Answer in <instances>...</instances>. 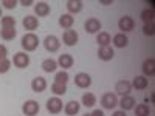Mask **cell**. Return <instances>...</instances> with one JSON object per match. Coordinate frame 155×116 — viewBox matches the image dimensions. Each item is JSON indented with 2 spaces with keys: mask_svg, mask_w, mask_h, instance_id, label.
<instances>
[{
  "mask_svg": "<svg viewBox=\"0 0 155 116\" xmlns=\"http://www.w3.org/2000/svg\"><path fill=\"white\" fill-rule=\"evenodd\" d=\"M84 3L81 0H68L67 2V9H68V14H78V12L82 11Z\"/></svg>",
  "mask_w": 155,
  "mask_h": 116,
  "instance_id": "21",
  "label": "cell"
},
{
  "mask_svg": "<svg viewBox=\"0 0 155 116\" xmlns=\"http://www.w3.org/2000/svg\"><path fill=\"white\" fill-rule=\"evenodd\" d=\"M84 28H85V31H87L88 34H96V33H99V30H101V22H99L98 19H95V17H90V19H87V22L84 23Z\"/></svg>",
  "mask_w": 155,
  "mask_h": 116,
  "instance_id": "11",
  "label": "cell"
},
{
  "mask_svg": "<svg viewBox=\"0 0 155 116\" xmlns=\"http://www.w3.org/2000/svg\"><path fill=\"white\" fill-rule=\"evenodd\" d=\"M99 3H101V5H112V0H106V2H104V0H101Z\"/></svg>",
  "mask_w": 155,
  "mask_h": 116,
  "instance_id": "40",
  "label": "cell"
},
{
  "mask_svg": "<svg viewBox=\"0 0 155 116\" xmlns=\"http://www.w3.org/2000/svg\"><path fill=\"white\" fill-rule=\"evenodd\" d=\"M62 40L67 47H73V45L78 44V40H79V34H78L74 30H65L64 34H62Z\"/></svg>",
  "mask_w": 155,
  "mask_h": 116,
  "instance_id": "7",
  "label": "cell"
},
{
  "mask_svg": "<svg viewBox=\"0 0 155 116\" xmlns=\"http://www.w3.org/2000/svg\"><path fill=\"white\" fill-rule=\"evenodd\" d=\"M73 56L71 54H61L59 59H58V67H62V68H71L73 67Z\"/></svg>",
  "mask_w": 155,
  "mask_h": 116,
  "instance_id": "22",
  "label": "cell"
},
{
  "mask_svg": "<svg viewBox=\"0 0 155 116\" xmlns=\"http://www.w3.org/2000/svg\"><path fill=\"white\" fill-rule=\"evenodd\" d=\"M112 42L116 48H126L129 45V39L124 33H118V34H115L113 39H112Z\"/></svg>",
  "mask_w": 155,
  "mask_h": 116,
  "instance_id": "19",
  "label": "cell"
},
{
  "mask_svg": "<svg viewBox=\"0 0 155 116\" xmlns=\"http://www.w3.org/2000/svg\"><path fill=\"white\" fill-rule=\"evenodd\" d=\"M96 104V96L93 93H84L82 95V105L84 107H93Z\"/></svg>",
  "mask_w": 155,
  "mask_h": 116,
  "instance_id": "28",
  "label": "cell"
},
{
  "mask_svg": "<svg viewBox=\"0 0 155 116\" xmlns=\"http://www.w3.org/2000/svg\"><path fill=\"white\" fill-rule=\"evenodd\" d=\"M74 85L79 87V88H88L92 85V77L87 73H78L74 76Z\"/></svg>",
  "mask_w": 155,
  "mask_h": 116,
  "instance_id": "9",
  "label": "cell"
},
{
  "mask_svg": "<svg viewBox=\"0 0 155 116\" xmlns=\"http://www.w3.org/2000/svg\"><path fill=\"white\" fill-rule=\"evenodd\" d=\"M62 108H64V102H62L61 98L54 96V98H50V99L47 101V110H48V113L58 114V113L62 111Z\"/></svg>",
  "mask_w": 155,
  "mask_h": 116,
  "instance_id": "3",
  "label": "cell"
},
{
  "mask_svg": "<svg viewBox=\"0 0 155 116\" xmlns=\"http://www.w3.org/2000/svg\"><path fill=\"white\" fill-rule=\"evenodd\" d=\"M16 36H17L16 28H2L0 30V37H2L3 40H12Z\"/></svg>",
  "mask_w": 155,
  "mask_h": 116,
  "instance_id": "26",
  "label": "cell"
},
{
  "mask_svg": "<svg viewBox=\"0 0 155 116\" xmlns=\"http://www.w3.org/2000/svg\"><path fill=\"white\" fill-rule=\"evenodd\" d=\"M112 116H127L126 114V111L124 110H116V111H113V114Z\"/></svg>",
  "mask_w": 155,
  "mask_h": 116,
  "instance_id": "39",
  "label": "cell"
},
{
  "mask_svg": "<svg viewBox=\"0 0 155 116\" xmlns=\"http://www.w3.org/2000/svg\"><path fill=\"white\" fill-rule=\"evenodd\" d=\"M34 12L37 17H47L50 14V5L47 2H37L34 6Z\"/></svg>",
  "mask_w": 155,
  "mask_h": 116,
  "instance_id": "17",
  "label": "cell"
},
{
  "mask_svg": "<svg viewBox=\"0 0 155 116\" xmlns=\"http://www.w3.org/2000/svg\"><path fill=\"white\" fill-rule=\"evenodd\" d=\"M22 48L25 51H34L39 47V37L34 33H27L22 37V42H20Z\"/></svg>",
  "mask_w": 155,
  "mask_h": 116,
  "instance_id": "1",
  "label": "cell"
},
{
  "mask_svg": "<svg viewBox=\"0 0 155 116\" xmlns=\"http://www.w3.org/2000/svg\"><path fill=\"white\" fill-rule=\"evenodd\" d=\"M135 104H137V101L134 96L130 95H127V96H123L121 101H118V105L121 107V110L127 111V110H134L135 108Z\"/></svg>",
  "mask_w": 155,
  "mask_h": 116,
  "instance_id": "13",
  "label": "cell"
},
{
  "mask_svg": "<svg viewBox=\"0 0 155 116\" xmlns=\"http://www.w3.org/2000/svg\"><path fill=\"white\" fill-rule=\"evenodd\" d=\"M143 33H144L146 36H153V34H155V25H153V22H152V23H144Z\"/></svg>",
  "mask_w": 155,
  "mask_h": 116,
  "instance_id": "34",
  "label": "cell"
},
{
  "mask_svg": "<svg viewBox=\"0 0 155 116\" xmlns=\"http://www.w3.org/2000/svg\"><path fill=\"white\" fill-rule=\"evenodd\" d=\"M8 56V48L5 45H0V59H6Z\"/></svg>",
  "mask_w": 155,
  "mask_h": 116,
  "instance_id": "36",
  "label": "cell"
},
{
  "mask_svg": "<svg viewBox=\"0 0 155 116\" xmlns=\"http://www.w3.org/2000/svg\"><path fill=\"white\" fill-rule=\"evenodd\" d=\"M0 17H2V8H0Z\"/></svg>",
  "mask_w": 155,
  "mask_h": 116,
  "instance_id": "41",
  "label": "cell"
},
{
  "mask_svg": "<svg viewBox=\"0 0 155 116\" xmlns=\"http://www.w3.org/2000/svg\"><path fill=\"white\" fill-rule=\"evenodd\" d=\"M84 116H90V114H87V113H85V114H84Z\"/></svg>",
  "mask_w": 155,
  "mask_h": 116,
  "instance_id": "42",
  "label": "cell"
},
{
  "mask_svg": "<svg viewBox=\"0 0 155 116\" xmlns=\"http://www.w3.org/2000/svg\"><path fill=\"white\" fill-rule=\"evenodd\" d=\"M134 110H135V116H149L150 114V108L146 104H140Z\"/></svg>",
  "mask_w": 155,
  "mask_h": 116,
  "instance_id": "30",
  "label": "cell"
},
{
  "mask_svg": "<svg viewBox=\"0 0 155 116\" xmlns=\"http://www.w3.org/2000/svg\"><path fill=\"white\" fill-rule=\"evenodd\" d=\"M73 23H74V17L71 14H68V12L67 14H62L59 17V27L62 30H70L73 27Z\"/></svg>",
  "mask_w": 155,
  "mask_h": 116,
  "instance_id": "18",
  "label": "cell"
},
{
  "mask_svg": "<svg viewBox=\"0 0 155 116\" xmlns=\"http://www.w3.org/2000/svg\"><path fill=\"white\" fill-rule=\"evenodd\" d=\"M141 70H143V74L144 76H153L155 74V59H146L143 62V67H141Z\"/></svg>",
  "mask_w": 155,
  "mask_h": 116,
  "instance_id": "20",
  "label": "cell"
},
{
  "mask_svg": "<svg viewBox=\"0 0 155 116\" xmlns=\"http://www.w3.org/2000/svg\"><path fill=\"white\" fill-rule=\"evenodd\" d=\"M22 23H23V28L27 30V31H30V33H33L39 27V20L34 16H25V19H23Z\"/></svg>",
  "mask_w": 155,
  "mask_h": 116,
  "instance_id": "15",
  "label": "cell"
},
{
  "mask_svg": "<svg viewBox=\"0 0 155 116\" xmlns=\"http://www.w3.org/2000/svg\"><path fill=\"white\" fill-rule=\"evenodd\" d=\"M68 79H70V76H68L67 71H59V73H56V76H54V82H58V84H65V85H67Z\"/></svg>",
  "mask_w": 155,
  "mask_h": 116,
  "instance_id": "32",
  "label": "cell"
},
{
  "mask_svg": "<svg viewBox=\"0 0 155 116\" xmlns=\"http://www.w3.org/2000/svg\"><path fill=\"white\" fill-rule=\"evenodd\" d=\"M101 105L102 108H106V110H112L115 108L116 105H118V96H116L115 93H104L101 96Z\"/></svg>",
  "mask_w": 155,
  "mask_h": 116,
  "instance_id": "2",
  "label": "cell"
},
{
  "mask_svg": "<svg viewBox=\"0 0 155 116\" xmlns=\"http://www.w3.org/2000/svg\"><path fill=\"white\" fill-rule=\"evenodd\" d=\"M90 116H104V111L102 110H93L92 113H90Z\"/></svg>",
  "mask_w": 155,
  "mask_h": 116,
  "instance_id": "37",
  "label": "cell"
},
{
  "mask_svg": "<svg viewBox=\"0 0 155 116\" xmlns=\"http://www.w3.org/2000/svg\"><path fill=\"white\" fill-rule=\"evenodd\" d=\"M113 56H115V51H113L112 47H99V50H98V57H99L101 60H104V62L112 60Z\"/></svg>",
  "mask_w": 155,
  "mask_h": 116,
  "instance_id": "14",
  "label": "cell"
},
{
  "mask_svg": "<svg viewBox=\"0 0 155 116\" xmlns=\"http://www.w3.org/2000/svg\"><path fill=\"white\" fill-rule=\"evenodd\" d=\"M79 110H81V104L78 101H70V102H67V104L64 105V111H65V114H68V116L78 114Z\"/></svg>",
  "mask_w": 155,
  "mask_h": 116,
  "instance_id": "16",
  "label": "cell"
},
{
  "mask_svg": "<svg viewBox=\"0 0 155 116\" xmlns=\"http://www.w3.org/2000/svg\"><path fill=\"white\" fill-rule=\"evenodd\" d=\"M130 84H132V88L146 90L147 85H149V81L146 79V76H137V77H134V81H132Z\"/></svg>",
  "mask_w": 155,
  "mask_h": 116,
  "instance_id": "23",
  "label": "cell"
},
{
  "mask_svg": "<svg viewBox=\"0 0 155 116\" xmlns=\"http://www.w3.org/2000/svg\"><path fill=\"white\" fill-rule=\"evenodd\" d=\"M20 5L22 6H30V5H34V2H33V0H22Z\"/></svg>",
  "mask_w": 155,
  "mask_h": 116,
  "instance_id": "38",
  "label": "cell"
},
{
  "mask_svg": "<svg viewBox=\"0 0 155 116\" xmlns=\"http://www.w3.org/2000/svg\"><path fill=\"white\" fill-rule=\"evenodd\" d=\"M2 5H3L6 9H14L16 5H17V2H16V0H3Z\"/></svg>",
  "mask_w": 155,
  "mask_h": 116,
  "instance_id": "35",
  "label": "cell"
},
{
  "mask_svg": "<svg viewBox=\"0 0 155 116\" xmlns=\"http://www.w3.org/2000/svg\"><path fill=\"white\" fill-rule=\"evenodd\" d=\"M51 92H53L56 96H64V95L67 93V85L65 84L53 82V84H51Z\"/></svg>",
  "mask_w": 155,
  "mask_h": 116,
  "instance_id": "27",
  "label": "cell"
},
{
  "mask_svg": "<svg viewBox=\"0 0 155 116\" xmlns=\"http://www.w3.org/2000/svg\"><path fill=\"white\" fill-rule=\"evenodd\" d=\"M11 68V60L9 59H0V74L6 73Z\"/></svg>",
  "mask_w": 155,
  "mask_h": 116,
  "instance_id": "33",
  "label": "cell"
},
{
  "mask_svg": "<svg viewBox=\"0 0 155 116\" xmlns=\"http://www.w3.org/2000/svg\"><path fill=\"white\" fill-rule=\"evenodd\" d=\"M12 63H14V67H17V68H27L30 65V56L27 53H23V51L16 53L14 57H12Z\"/></svg>",
  "mask_w": 155,
  "mask_h": 116,
  "instance_id": "6",
  "label": "cell"
},
{
  "mask_svg": "<svg viewBox=\"0 0 155 116\" xmlns=\"http://www.w3.org/2000/svg\"><path fill=\"white\" fill-rule=\"evenodd\" d=\"M44 47L47 51H50V53H56V51L61 48V42H59V39L56 36H47L44 39Z\"/></svg>",
  "mask_w": 155,
  "mask_h": 116,
  "instance_id": "4",
  "label": "cell"
},
{
  "mask_svg": "<svg viewBox=\"0 0 155 116\" xmlns=\"http://www.w3.org/2000/svg\"><path fill=\"white\" fill-rule=\"evenodd\" d=\"M56 68H58V60H54V59H45L42 62V70L45 73H53V71H56Z\"/></svg>",
  "mask_w": 155,
  "mask_h": 116,
  "instance_id": "25",
  "label": "cell"
},
{
  "mask_svg": "<svg viewBox=\"0 0 155 116\" xmlns=\"http://www.w3.org/2000/svg\"><path fill=\"white\" fill-rule=\"evenodd\" d=\"M31 90L34 93H44L47 90V81L44 79L42 76H37L31 81Z\"/></svg>",
  "mask_w": 155,
  "mask_h": 116,
  "instance_id": "12",
  "label": "cell"
},
{
  "mask_svg": "<svg viewBox=\"0 0 155 116\" xmlns=\"http://www.w3.org/2000/svg\"><path fill=\"white\" fill-rule=\"evenodd\" d=\"M96 42L99 47H110V42H112V37L109 33L106 31H99L98 36H96Z\"/></svg>",
  "mask_w": 155,
  "mask_h": 116,
  "instance_id": "24",
  "label": "cell"
},
{
  "mask_svg": "<svg viewBox=\"0 0 155 116\" xmlns=\"http://www.w3.org/2000/svg\"><path fill=\"white\" fill-rule=\"evenodd\" d=\"M0 23H2V28H16V19H14V17H11V16H5V17H2Z\"/></svg>",
  "mask_w": 155,
  "mask_h": 116,
  "instance_id": "31",
  "label": "cell"
},
{
  "mask_svg": "<svg viewBox=\"0 0 155 116\" xmlns=\"http://www.w3.org/2000/svg\"><path fill=\"white\" fill-rule=\"evenodd\" d=\"M115 95H121V96H127V95H130L132 92V84L129 82V81H118L116 82V87H115Z\"/></svg>",
  "mask_w": 155,
  "mask_h": 116,
  "instance_id": "10",
  "label": "cell"
},
{
  "mask_svg": "<svg viewBox=\"0 0 155 116\" xmlns=\"http://www.w3.org/2000/svg\"><path fill=\"white\" fill-rule=\"evenodd\" d=\"M141 20H143L144 23H152L153 22V17H155V12H153V9H143L141 11Z\"/></svg>",
  "mask_w": 155,
  "mask_h": 116,
  "instance_id": "29",
  "label": "cell"
},
{
  "mask_svg": "<svg viewBox=\"0 0 155 116\" xmlns=\"http://www.w3.org/2000/svg\"><path fill=\"white\" fill-rule=\"evenodd\" d=\"M118 28L121 30V33H129L135 28V20L130 16H124L118 20Z\"/></svg>",
  "mask_w": 155,
  "mask_h": 116,
  "instance_id": "8",
  "label": "cell"
},
{
  "mask_svg": "<svg viewBox=\"0 0 155 116\" xmlns=\"http://www.w3.org/2000/svg\"><path fill=\"white\" fill-rule=\"evenodd\" d=\"M39 110H41V105L37 104V101H33V99L27 101L22 107V111L25 116H36L39 113Z\"/></svg>",
  "mask_w": 155,
  "mask_h": 116,
  "instance_id": "5",
  "label": "cell"
}]
</instances>
